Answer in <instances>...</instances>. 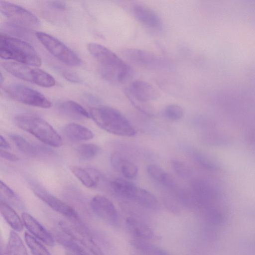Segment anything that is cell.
<instances>
[{
    "label": "cell",
    "instance_id": "cell-1",
    "mask_svg": "<svg viewBox=\"0 0 255 255\" xmlns=\"http://www.w3.org/2000/svg\"><path fill=\"white\" fill-rule=\"evenodd\" d=\"M87 48L98 62L100 73L105 80L121 84L131 76L130 66L109 48L94 42L88 43Z\"/></svg>",
    "mask_w": 255,
    "mask_h": 255
},
{
    "label": "cell",
    "instance_id": "cell-2",
    "mask_svg": "<svg viewBox=\"0 0 255 255\" xmlns=\"http://www.w3.org/2000/svg\"><path fill=\"white\" fill-rule=\"evenodd\" d=\"M89 113L96 124L109 133L128 137L134 136L136 133L128 120L114 108L105 106L93 107Z\"/></svg>",
    "mask_w": 255,
    "mask_h": 255
},
{
    "label": "cell",
    "instance_id": "cell-3",
    "mask_svg": "<svg viewBox=\"0 0 255 255\" xmlns=\"http://www.w3.org/2000/svg\"><path fill=\"white\" fill-rule=\"evenodd\" d=\"M0 56L4 60L39 67L42 62L34 47L27 42L18 38L0 33Z\"/></svg>",
    "mask_w": 255,
    "mask_h": 255
},
{
    "label": "cell",
    "instance_id": "cell-4",
    "mask_svg": "<svg viewBox=\"0 0 255 255\" xmlns=\"http://www.w3.org/2000/svg\"><path fill=\"white\" fill-rule=\"evenodd\" d=\"M14 122L18 128L32 134L46 145L53 147L62 145L60 135L41 117L29 114L18 115L15 117Z\"/></svg>",
    "mask_w": 255,
    "mask_h": 255
},
{
    "label": "cell",
    "instance_id": "cell-5",
    "mask_svg": "<svg viewBox=\"0 0 255 255\" xmlns=\"http://www.w3.org/2000/svg\"><path fill=\"white\" fill-rule=\"evenodd\" d=\"M3 68L14 77L42 87H51L55 85V79L50 74L37 68L14 61H3Z\"/></svg>",
    "mask_w": 255,
    "mask_h": 255
},
{
    "label": "cell",
    "instance_id": "cell-6",
    "mask_svg": "<svg viewBox=\"0 0 255 255\" xmlns=\"http://www.w3.org/2000/svg\"><path fill=\"white\" fill-rule=\"evenodd\" d=\"M126 93L130 102L139 111L148 116L152 115L153 109L148 102L157 99L159 93L151 84L144 81H134L126 89Z\"/></svg>",
    "mask_w": 255,
    "mask_h": 255
},
{
    "label": "cell",
    "instance_id": "cell-7",
    "mask_svg": "<svg viewBox=\"0 0 255 255\" xmlns=\"http://www.w3.org/2000/svg\"><path fill=\"white\" fill-rule=\"evenodd\" d=\"M35 35L45 48L62 63L71 66H78L82 64L79 56L56 37L41 31L36 32Z\"/></svg>",
    "mask_w": 255,
    "mask_h": 255
},
{
    "label": "cell",
    "instance_id": "cell-8",
    "mask_svg": "<svg viewBox=\"0 0 255 255\" xmlns=\"http://www.w3.org/2000/svg\"><path fill=\"white\" fill-rule=\"evenodd\" d=\"M4 93L10 99L19 103L41 108H49L51 102L43 94L20 84H10L3 88Z\"/></svg>",
    "mask_w": 255,
    "mask_h": 255
},
{
    "label": "cell",
    "instance_id": "cell-9",
    "mask_svg": "<svg viewBox=\"0 0 255 255\" xmlns=\"http://www.w3.org/2000/svg\"><path fill=\"white\" fill-rule=\"evenodd\" d=\"M1 13L11 22L24 27H39L40 22L33 13L24 7L7 1H0Z\"/></svg>",
    "mask_w": 255,
    "mask_h": 255
},
{
    "label": "cell",
    "instance_id": "cell-10",
    "mask_svg": "<svg viewBox=\"0 0 255 255\" xmlns=\"http://www.w3.org/2000/svg\"><path fill=\"white\" fill-rule=\"evenodd\" d=\"M30 186L34 194L53 210L72 222L79 221L77 212L72 207L51 194L39 184L32 182Z\"/></svg>",
    "mask_w": 255,
    "mask_h": 255
},
{
    "label": "cell",
    "instance_id": "cell-11",
    "mask_svg": "<svg viewBox=\"0 0 255 255\" xmlns=\"http://www.w3.org/2000/svg\"><path fill=\"white\" fill-rule=\"evenodd\" d=\"M73 226H70L64 222L59 224L63 233L75 242H78L90 250L94 255H104L102 250L95 242L80 221L72 222Z\"/></svg>",
    "mask_w": 255,
    "mask_h": 255
},
{
    "label": "cell",
    "instance_id": "cell-12",
    "mask_svg": "<svg viewBox=\"0 0 255 255\" xmlns=\"http://www.w3.org/2000/svg\"><path fill=\"white\" fill-rule=\"evenodd\" d=\"M122 53L126 59L141 67L158 69L165 65L163 59L150 52L136 48H126Z\"/></svg>",
    "mask_w": 255,
    "mask_h": 255
},
{
    "label": "cell",
    "instance_id": "cell-13",
    "mask_svg": "<svg viewBox=\"0 0 255 255\" xmlns=\"http://www.w3.org/2000/svg\"><path fill=\"white\" fill-rule=\"evenodd\" d=\"M94 214L105 222L116 226L118 224V214L113 203L102 195L94 196L90 202Z\"/></svg>",
    "mask_w": 255,
    "mask_h": 255
},
{
    "label": "cell",
    "instance_id": "cell-14",
    "mask_svg": "<svg viewBox=\"0 0 255 255\" xmlns=\"http://www.w3.org/2000/svg\"><path fill=\"white\" fill-rule=\"evenodd\" d=\"M22 220L27 230L38 240L49 246H53L55 242L51 235L33 217L27 213L21 215Z\"/></svg>",
    "mask_w": 255,
    "mask_h": 255
},
{
    "label": "cell",
    "instance_id": "cell-15",
    "mask_svg": "<svg viewBox=\"0 0 255 255\" xmlns=\"http://www.w3.org/2000/svg\"><path fill=\"white\" fill-rule=\"evenodd\" d=\"M132 11L134 17L141 24L154 29L161 27L162 23L159 16L149 7L135 4L132 7Z\"/></svg>",
    "mask_w": 255,
    "mask_h": 255
},
{
    "label": "cell",
    "instance_id": "cell-16",
    "mask_svg": "<svg viewBox=\"0 0 255 255\" xmlns=\"http://www.w3.org/2000/svg\"><path fill=\"white\" fill-rule=\"evenodd\" d=\"M10 138L17 148L23 153L28 156L35 157L40 154L51 152V151L46 147L32 144L18 134H12L10 135Z\"/></svg>",
    "mask_w": 255,
    "mask_h": 255
},
{
    "label": "cell",
    "instance_id": "cell-17",
    "mask_svg": "<svg viewBox=\"0 0 255 255\" xmlns=\"http://www.w3.org/2000/svg\"><path fill=\"white\" fill-rule=\"evenodd\" d=\"M127 228L135 239L149 240L154 237L153 230L146 224L132 217H128L126 221Z\"/></svg>",
    "mask_w": 255,
    "mask_h": 255
},
{
    "label": "cell",
    "instance_id": "cell-18",
    "mask_svg": "<svg viewBox=\"0 0 255 255\" xmlns=\"http://www.w3.org/2000/svg\"><path fill=\"white\" fill-rule=\"evenodd\" d=\"M63 132L67 138L74 141L90 140L94 136L89 129L76 123L65 125L63 128Z\"/></svg>",
    "mask_w": 255,
    "mask_h": 255
},
{
    "label": "cell",
    "instance_id": "cell-19",
    "mask_svg": "<svg viewBox=\"0 0 255 255\" xmlns=\"http://www.w3.org/2000/svg\"><path fill=\"white\" fill-rule=\"evenodd\" d=\"M58 108L62 114L72 118H91L89 113L80 104L73 101L69 100L60 103Z\"/></svg>",
    "mask_w": 255,
    "mask_h": 255
},
{
    "label": "cell",
    "instance_id": "cell-20",
    "mask_svg": "<svg viewBox=\"0 0 255 255\" xmlns=\"http://www.w3.org/2000/svg\"><path fill=\"white\" fill-rule=\"evenodd\" d=\"M114 192L120 197L134 200L138 187L133 183L122 179H117L111 183Z\"/></svg>",
    "mask_w": 255,
    "mask_h": 255
},
{
    "label": "cell",
    "instance_id": "cell-21",
    "mask_svg": "<svg viewBox=\"0 0 255 255\" xmlns=\"http://www.w3.org/2000/svg\"><path fill=\"white\" fill-rule=\"evenodd\" d=\"M0 213L8 225L15 231L21 232L23 228V223L16 212L4 201L0 200Z\"/></svg>",
    "mask_w": 255,
    "mask_h": 255
},
{
    "label": "cell",
    "instance_id": "cell-22",
    "mask_svg": "<svg viewBox=\"0 0 255 255\" xmlns=\"http://www.w3.org/2000/svg\"><path fill=\"white\" fill-rule=\"evenodd\" d=\"M70 170L77 179L87 188H93L97 185L98 177L92 170H87L81 167L71 165Z\"/></svg>",
    "mask_w": 255,
    "mask_h": 255
},
{
    "label": "cell",
    "instance_id": "cell-23",
    "mask_svg": "<svg viewBox=\"0 0 255 255\" xmlns=\"http://www.w3.org/2000/svg\"><path fill=\"white\" fill-rule=\"evenodd\" d=\"M149 175L155 181L168 187L172 188L175 186L174 179L158 165L151 164L147 167Z\"/></svg>",
    "mask_w": 255,
    "mask_h": 255
},
{
    "label": "cell",
    "instance_id": "cell-24",
    "mask_svg": "<svg viewBox=\"0 0 255 255\" xmlns=\"http://www.w3.org/2000/svg\"><path fill=\"white\" fill-rule=\"evenodd\" d=\"M5 255H28L22 240L15 232L9 233Z\"/></svg>",
    "mask_w": 255,
    "mask_h": 255
},
{
    "label": "cell",
    "instance_id": "cell-25",
    "mask_svg": "<svg viewBox=\"0 0 255 255\" xmlns=\"http://www.w3.org/2000/svg\"><path fill=\"white\" fill-rule=\"evenodd\" d=\"M131 244L143 255H170L167 252L145 240L134 239Z\"/></svg>",
    "mask_w": 255,
    "mask_h": 255
},
{
    "label": "cell",
    "instance_id": "cell-26",
    "mask_svg": "<svg viewBox=\"0 0 255 255\" xmlns=\"http://www.w3.org/2000/svg\"><path fill=\"white\" fill-rule=\"evenodd\" d=\"M133 201L144 207L151 209H156L159 206L157 200L152 194L138 187Z\"/></svg>",
    "mask_w": 255,
    "mask_h": 255
},
{
    "label": "cell",
    "instance_id": "cell-27",
    "mask_svg": "<svg viewBox=\"0 0 255 255\" xmlns=\"http://www.w3.org/2000/svg\"><path fill=\"white\" fill-rule=\"evenodd\" d=\"M99 147L93 143H85L76 149L78 157L82 160H89L95 158L99 153Z\"/></svg>",
    "mask_w": 255,
    "mask_h": 255
},
{
    "label": "cell",
    "instance_id": "cell-28",
    "mask_svg": "<svg viewBox=\"0 0 255 255\" xmlns=\"http://www.w3.org/2000/svg\"><path fill=\"white\" fill-rule=\"evenodd\" d=\"M24 239L32 255H51L45 247L33 236L25 233Z\"/></svg>",
    "mask_w": 255,
    "mask_h": 255
},
{
    "label": "cell",
    "instance_id": "cell-29",
    "mask_svg": "<svg viewBox=\"0 0 255 255\" xmlns=\"http://www.w3.org/2000/svg\"><path fill=\"white\" fill-rule=\"evenodd\" d=\"M164 116L171 121H178L181 119L184 114L183 108L177 104H171L167 106L163 111Z\"/></svg>",
    "mask_w": 255,
    "mask_h": 255
},
{
    "label": "cell",
    "instance_id": "cell-30",
    "mask_svg": "<svg viewBox=\"0 0 255 255\" xmlns=\"http://www.w3.org/2000/svg\"><path fill=\"white\" fill-rule=\"evenodd\" d=\"M123 176L128 179L136 178L138 169L136 165L128 160L123 159L119 170Z\"/></svg>",
    "mask_w": 255,
    "mask_h": 255
},
{
    "label": "cell",
    "instance_id": "cell-31",
    "mask_svg": "<svg viewBox=\"0 0 255 255\" xmlns=\"http://www.w3.org/2000/svg\"><path fill=\"white\" fill-rule=\"evenodd\" d=\"M174 171L180 177L188 178L191 176L192 171L189 166L184 162L174 159L171 161Z\"/></svg>",
    "mask_w": 255,
    "mask_h": 255
},
{
    "label": "cell",
    "instance_id": "cell-32",
    "mask_svg": "<svg viewBox=\"0 0 255 255\" xmlns=\"http://www.w3.org/2000/svg\"><path fill=\"white\" fill-rule=\"evenodd\" d=\"M0 191L1 196H3L17 206L21 207L20 201L17 197L15 192L2 181L0 182Z\"/></svg>",
    "mask_w": 255,
    "mask_h": 255
},
{
    "label": "cell",
    "instance_id": "cell-33",
    "mask_svg": "<svg viewBox=\"0 0 255 255\" xmlns=\"http://www.w3.org/2000/svg\"><path fill=\"white\" fill-rule=\"evenodd\" d=\"M62 76L67 80L75 83H79L81 81V79L74 72L69 71H64L62 72Z\"/></svg>",
    "mask_w": 255,
    "mask_h": 255
},
{
    "label": "cell",
    "instance_id": "cell-34",
    "mask_svg": "<svg viewBox=\"0 0 255 255\" xmlns=\"http://www.w3.org/2000/svg\"><path fill=\"white\" fill-rule=\"evenodd\" d=\"M123 159L119 153H115L111 157V164L114 168L119 170Z\"/></svg>",
    "mask_w": 255,
    "mask_h": 255
},
{
    "label": "cell",
    "instance_id": "cell-35",
    "mask_svg": "<svg viewBox=\"0 0 255 255\" xmlns=\"http://www.w3.org/2000/svg\"><path fill=\"white\" fill-rule=\"evenodd\" d=\"M0 157L5 160L10 161H16L19 160L18 157L14 154L6 151L2 149L0 150Z\"/></svg>",
    "mask_w": 255,
    "mask_h": 255
},
{
    "label": "cell",
    "instance_id": "cell-36",
    "mask_svg": "<svg viewBox=\"0 0 255 255\" xmlns=\"http://www.w3.org/2000/svg\"><path fill=\"white\" fill-rule=\"evenodd\" d=\"M48 2L50 7L56 9L64 10L66 7V3L63 1L52 0Z\"/></svg>",
    "mask_w": 255,
    "mask_h": 255
},
{
    "label": "cell",
    "instance_id": "cell-37",
    "mask_svg": "<svg viewBox=\"0 0 255 255\" xmlns=\"http://www.w3.org/2000/svg\"><path fill=\"white\" fill-rule=\"evenodd\" d=\"M0 146L3 149H10V146L7 140L1 135L0 136Z\"/></svg>",
    "mask_w": 255,
    "mask_h": 255
},
{
    "label": "cell",
    "instance_id": "cell-38",
    "mask_svg": "<svg viewBox=\"0 0 255 255\" xmlns=\"http://www.w3.org/2000/svg\"><path fill=\"white\" fill-rule=\"evenodd\" d=\"M74 255V254H72V253H68V255Z\"/></svg>",
    "mask_w": 255,
    "mask_h": 255
}]
</instances>
